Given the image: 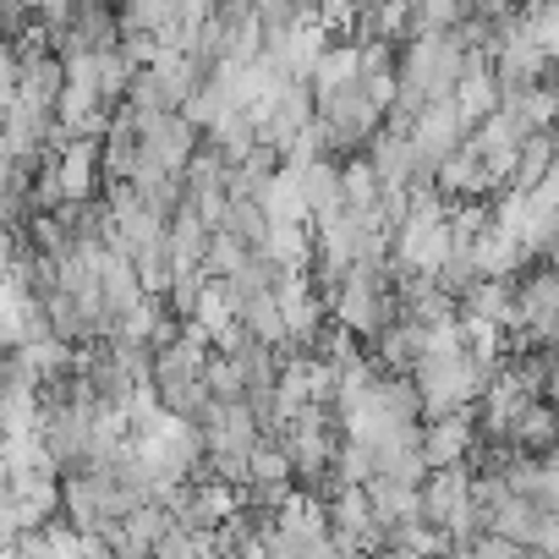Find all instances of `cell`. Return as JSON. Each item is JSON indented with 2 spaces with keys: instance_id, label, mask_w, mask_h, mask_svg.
I'll list each match as a JSON object with an SVG mask.
<instances>
[{
  "instance_id": "cell-1",
  "label": "cell",
  "mask_w": 559,
  "mask_h": 559,
  "mask_svg": "<svg viewBox=\"0 0 559 559\" xmlns=\"http://www.w3.org/2000/svg\"><path fill=\"white\" fill-rule=\"evenodd\" d=\"M209 341L187 324L170 346H159L154 352V368H148V395L170 412V417H181V423H198L203 412H209V384H203V368H209Z\"/></svg>"
},
{
  "instance_id": "cell-2",
  "label": "cell",
  "mask_w": 559,
  "mask_h": 559,
  "mask_svg": "<svg viewBox=\"0 0 559 559\" xmlns=\"http://www.w3.org/2000/svg\"><path fill=\"white\" fill-rule=\"evenodd\" d=\"M236 504H241V493L225 488V483H214V477H192L187 488L170 493V515L187 532H225V521L236 515Z\"/></svg>"
},
{
  "instance_id": "cell-3",
  "label": "cell",
  "mask_w": 559,
  "mask_h": 559,
  "mask_svg": "<svg viewBox=\"0 0 559 559\" xmlns=\"http://www.w3.org/2000/svg\"><path fill=\"white\" fill-rule=\"evenodd\" d=\"M56 181L67 203L99 198L105 192V159H99V138H67V148H56Z\"/></svg>"
},
{
  "instance_id": "cell-4",
  "label": "cell",
  "mask_w": 559,
  "mask_h": 559,
  "mask_svg": "<svg viewBox=\"0 0 559 559\" xmlns=\"http://www.w3.org/2000/svg\"><path fill=\"white\" fill-rule=\"evenodd\" d=\"M472 450H477V423H472V412H450V417H428V423H423V461H428V472H439V466H466Z\"/></svg>"
},
{
  "instance_id": "cell-5",
  "label": "cell",
  "mask_w": 559,
  "mask_h": 559,
  "mask_svg": "<svg viewBox=\"0 0 559 559\" xmlns=\"http://www.w3.org/2000/svg\"><path fill=\"white\" fill-rule=\"evenodd\" d=\"M504 444H510V450H521V455H537V461L559 455V406H548L543 395H537V401H526V406L515 412V423H510Z\"/></svg>"
},
{
  "instance_id": "cell-6",
  "label": "cell",
  "mask_w": 559,
  "mask_h": 559,
  "mask_svg": "<svg viewBox=\"0 0 559 559\" xmlns=\"http://www.w3.org/2000/svg\"><path fill=\"white\" fill-rule=\"evenodd\" d=\"M543 181H559V127L548 132H526L515 148V170H510V192H532Z\"/></svg>"
},
{
  "instance_id": "cell-7",
  "label": "cell",
  "mask_w": 559,
  "mask_h": 559,
  "mask_svg": "<svg viewBox=\"0 0 559 559\" xmlns=\"http://www.w3.org/2000/svg\"><path fill=\"white\" fill-rule=\"evenodd\" d=\"M450 99L461 105V116H466L472 127H477L483 116H493V110H499V78H493V61H488V56H472Z\"/></svg>"
},
{
  "instance_id": "cell-8",
  "label": "cell",
  "mask_w": 559,
  "mask_h": 559,
  "mask_svg": "<svg viewBox=\"0 0 559 559\" xmlns=\"http://www.w3.org/2000/svg\"><path fill=\"white\" fill-rule=\"evenodd\" d=\"M406 12H412V39H428V34H455L472 7L466 0H406Z\"/></svg>"
},
{
  "instance_id": "cell-9",
  "label": "cell",
  "mask_w": 559,
  "mask_h": 559,
  "mask_svg": "<svg viewBox=\"0 0 559 559\" xmlns=\"http://www.w3.org/2000/svg\"><path fill=\"white\" fill-rule=\"evenodd\" d=\"M543 401L559 406V357H548V368H543Z\"/></svg>"
},
{
  "instance_id": "cell-10",
  "label": "cell",
  "mask_w": 559,
  "mask_h": 559,
  "mask_svg": "<svg viewBox=\"0 0 559 559\" xmlns=\"http://www.w3.org/2000/svg\"><path fill=\"white\" fill-rule=\"evenodd\" d=\"M466 7H472V12H488V17H499V12H510V7H515V0H466Z\"/></svg>"
}]
</instances>
